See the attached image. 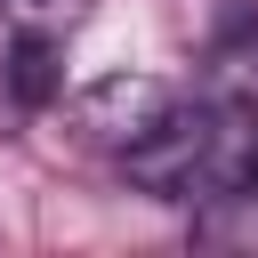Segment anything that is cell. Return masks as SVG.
Masks as SVG:
<instances>
[{"label":"cell","mask_w":258,"mask_h":258,"mask_svg":"<svg viewBox=\"0 0 258 258\" xmlns=\"http://www.w3.org/2000/svg\"><path fill=\"white\" fill-rule=\"evenodd\" d=\"M121 169L161 202H258V113L185 97L137 153H121Z\"/></svg>","instance_id":"cell-1"},{"label":"cell","mask_w":258,"mask_h":258,"mask_svg":"<svg viewBox=\"0 0 258 258\" xmlns=\"http://www.w3.org/2000/svg\"><path fill=\"white\" fill-rule=\"evenodd\" d=\"M185 97L169 89V81H153V73H105V81H89L81 97H73V129L97 145V153H137L169 113H177Z\"/></svg>","instance_id":"cell-2"},{"label":"cell","mask_w":258,"mask_h":258,"mask_svg":"<svg viewBox=\"0 0 258 258\" xmlns=\"http://www.w3.org/2000/svg\"><path fill=\"white\" fill-rule=\"evenodd\" d=\"M202 97L258 113V8L250 16H226L210 32V48H202Z\"/></svg>","instance_id":"cell-3"},{"label":"cell","mask_w":258,"mask_h":258,"mask_svg":"<svg viewBox=\"0 0 258 258\" xmlns=\"http://www.w3.org/2000/svg\"><path fill=\"white\" fill-rule=\"evenodd\" d=\"M8 89H16V105H48L56 97V32L24 24L8 40Z\"/></svg>","instance_id":"cell-4"}]
</instances>
